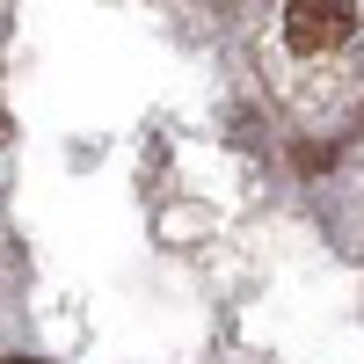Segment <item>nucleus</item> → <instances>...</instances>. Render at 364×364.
I'll return each mask as SVG.
<instances>
[{
    "instance_id": "nucleus-1",
    "label": "nucleus",
    "mask_w": 364,
    "mask_h": 364,
    "mask_svg": "<svg viewBox=\"0 0 364 364\" xmlns=\"http://www.w3.org/2000/svg\"><path fill=\"white\" fill-rule=\"evenodd\" d=\"M350 29H357L350 0H284V44L299 58H321V51L350 44Z\"/></svg>"
},
{
    "instance_id": "nucleus-2",
    "label": "nucleus",
    "mask_w": 364,
    "mask_h": 364,
    "mask_svg": "<svg viewBox=\"0 0 364 364\" xmlns=\"http://www.w3.org/2000/svg\"><path fill=\"white\" fill-rule=\"evenodd\" d=\"M8 364H37V357H8Z\"/></svg>"
},
{
    "instance_id": "nucleus-3",
    "label": "nucleus",
    "mask_w": 364,
    "mask_h": 364,
    "mask_svg": "<svg viewBox=\"0 0 364 364\" xmlns=\"http://www.w3.org/2000/svg\"><path fill=\"white\" fill-rule=\"evenodd\" d=\"M0 139H8V124H0Z\"/></svg>"
}]
</instances>
